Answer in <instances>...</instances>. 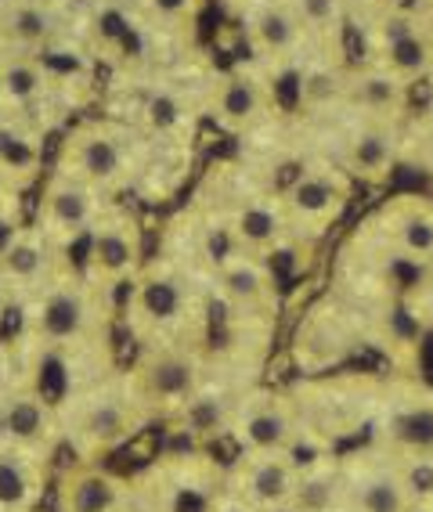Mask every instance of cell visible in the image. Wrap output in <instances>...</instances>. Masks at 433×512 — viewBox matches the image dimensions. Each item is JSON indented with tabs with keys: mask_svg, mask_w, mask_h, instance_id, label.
<instances>
[{
	"mask_svg": "<svg viewBox=\"0 0 433 512\" xmlns=\"http://www.w3.org/2000/svg\"><path fill=\"white\" fill-rule=\"evenodd\" d=\"M105 296L80 271H58L37 296L19 303L15 318V350L37 354V350H58V354H80L91 347L105 329Z\"/></svg>",
	"mask_w": 433,
	"mask_h": 512,
	"instance_id": "6da1fadb",
	"label": "cell"
},
{
	"mask_svg": "<svg viewBox=\"0 0 433 512\" xmlns=\"http://www.w3.org/2000/svg\"><path fill=\"white\" fill-rule=\"evenodd\" d=\"M145 422L141 408L123 390V379L87 383L58 404V437L76 462H98L120 451L145 430Z\"/></svg>",
	"mask_w": 433,
	"mask_h": 512,
	"instance_id": "7a4b0ae2",
	"label": "cell"
},
{
	"mask_svg": "<svg viewBox=\"0 0 433 512\" xmlns=\"http://www.w3.org/2000/svg\"><path fill=\"white\" fill-rule=\"evenodd\" d=\"M145 156L148 148L138 130L112 123V119H94V123L76 127L62 141L55 174H65L94 188V192L112 195L138 181V174L145 170Z\"/></svg>",
	"mask_w": 433,
	"mask_h": 512,
	"instance_id": "3957f363",
	"label": "cell"
},
{
	"mask_svg": "<svg viewBox=\"0 0 433 512\" xmlns=\"http://www.w3.org/2000/svg\"><path fill=\"white\" fill-rule=\"evenodd\" d=\"M286 170L268 188L278 195L289 235L322 238L351 202V177L332 159H293Z\"/></svg>",
	"mask_w": 433,
	"mask_h": 512,
	"instance_id": "277c9868",
	"label": "cell"
},
{
	"mask_svg": "<svg viewBox=\"0 0 433 512\" xmlns=\"http://www.w3.org/2000/svg\"><path fill=\"white\" fill-rule=\"evenodd\" d=\"M127 329L141 343H174L195 314L192 278L181 267L156 260L141 264L127 285Z\"/></svg>",
	"mask_w": 433,
	"mask_h": 512,
	"instance_id": "5b68a950",
	"label": "cell"
},
{
	"mask_svg": "<svg viewBox=\"0 0 433 512\" xmlns=\"http://www.w3.org/2000/svg\"><path fill=\"white\" fill-rule=\"evenodd\" d=\"M217 199L221 202L210 213L228 228V235L235 238V246L242 253L275 256L282 249L289 228L286 217H282V206H278V195L264 184V177L253 174V170L224 166Z\"/></svg>",
	"mask_w": 433,
	"mask_h": 512,
	"instance_id": "8992f818",
	"label": "cell"
},
{
	"mask_svg": "<svg viewBox=\"0 0 433 512\" xmlns=\"http://www.w3.org/2000/svg\"><path fill=\"white\" fill-rule=\"evenodd\" d=\"M123 390L145 419L181 412L199 390V357L177 343H145L130 368L120 375Z\"/></svg>",
	"mask_w": 433,
	"mask_h": 512,
	"instance_id": "52a82bcc",
	"label": "cell"
},
{
	"mask_svg": "<svg viewBox=\"0 0 433 512\" xmlns=\"http://www.w3.org/2000/svg\"><path fill=\"white\" fill-rule=\"evenodd\" d=\"M361 33H365V47H369L365 62L387 69L405 87L433 76V4L365 19Z\"/></svg>",
	"mask_w": 433,
	"mask_h": 512,
	"instance_id": "ba28073f",
	"label": "cell"
},
{
	"mask_svg": "<svg viewBox=\"0 0 433 512\" xmlns=\"http://www.w3.org/2000/svg\"><path fill=\"white\" fill-rule=\"evenodd\" d=\"M80 242L83 260L76 271L109 296L123 293L130 278L138 275L141 264H145V242H141L138 217L127 210H116V206H105Z\"/></svg>",
	"mask_w": 433,
	"mask_h": 512,
	"instance_id": "9c48e42d",
	"label": "cell"
},
{
	"mask_svg": "<svg viewBox=\"0 0 433 512\" xmlns=\"http://www.w3.org/2000/svg\"><path fill=\"white\" fill-rule=\"evenodd\" d=\"M206 112L228 134L253 138V134H260V130H268L275 123L282 105H278L275 83L260 65H235V69H228V73L213 80Z\"/></svg>",
	"mask_w": 433,
	"mask_h": 512,
	"instance_id": "30bf717a",
	"label": "cell"
},
{
	"mask_svg": "<svg viewBox=\"0 0 433 512\" xmlns=\"http://www.w3.org/2000/svg\"><path fill=\"white\" fill-rule=\"evenodd\" d=\"M332 127V163L340 166L351 181L383 184L390 181L394 166L405 156V127L397 123H379V119L340 116Z\"/></svg>",
	"mask_w": 433,
	"mask_h": 512,
	"instance_id": "8fae6325",
	"label": "cell"
},
{
	"mask_svg": "<svg viewBox=\"0 0 433 512\" xmlns=\"http://www.w3.org/2000/svg\"><path fill=\"white\" fill-rule=\"evenodd\" d=\"M242 29H246L249 51L257 55V65L268 73L289 69L311 55L307 33L289 0H246L242 4Z\"/></svg>",
	"mask_w": 433,
	"mask_h": 512,
	"instance_id": "7c38bea8",
	"label": "cell"
},
{
	"mask_svg": "<svg viewBox=\"0 0 433 512\" xmlns=\"http://www.w3.org/2000/svg\"><path fill=\"white\" fill-rule=\"evenodd\" d=\"M0 444L37 451V455L47 458H55V451L62 448V437H58V408L51 401H44L22 379H15V386L0 394Z\"/></svg>",
	"mask_w": 433,
	"mask_h": 512,
	"instance_id": "4fadbf2b",
	"label": "cell"
},
{
	"mask_svg": "<svg viewBox=\"0 0 433 512\" xmlns=\"http://www.w3.org/2000/svg\"><path fill=\"white\" fill-rule=\"evenodd\" d=\"M105 210V195L87 188V184L73 181V177L55 174L47 181L44 199L37 210V231L44 238H51L55 246H69L80 242L91 224L98 220V213Z\"/></svg>",
	"mask_w": 433,
	"mask_h": 512,
	"instance_id": "5bb4252c",
	"label": "cell"
},
{
	"mask_svg": "<svg viewBox=\"0 0 433 512\" xmlns=\"http://www.w3.org/2000/svg\"><path fill=\"white\" fill-rule=\"evenodd\" d=\"M55 275L58 267L51 238H44L37 228H22L4 235V242H0V285L8 289L11 300L26 303Z\"/></svg>",
	"mask_w": 433,
	"mask_h": 512,
	"instance_id": "9a60e30c",
	"label": "cell"
},
{
	"mask_svg": "<svg viewBox=\"0 0 433 512\" xmlns=\"http://www.w3.org/2000/svg\"><path fill=\"white\" fill-rule=\"evenodd\" d=\"M369 231L387 242L397 253L412 256L419 264L433 260V199H423L415 192H401L387 199L372 217Z\"/></svg>",
	"mask_w": 433,
	"mask_h": 512,
	"instance_id": "2e32d148",
	"label": "cell"
},
{
	"mask_svg": "<svg viewBox=\"0 0 433 512\" xmlns=\"http://www.w3.org/2000/svg\"><path fill=\"white\" fill-rule=\"evenodd\" d=\"M408 87L372 62H354L343 73V116L379 119L405 127Z\"/></svg>",
	"mask_w": 433,
	"mask_h": 512,
	"instance_id": "e0dca14e",
	"label": "cell"
},
{
	"mask_svg": "<svg viewBox=\"0 0 433 512\" xmlns=\"http://www.w3.org/2000/svg\"><path fill=\"white\" fill-rule=\"evenodd\" d=\"M213 282L221 293V307L231 314H264L278 303V278L275 267L264 264V256L231 253L228 260L213 267Z\"/></svg>",
	"mask_w": 433,
	"mask_h": 512,
	"instance_id": "ac0fdd59",
	"label": "cell"
},
{
	"mask_svg": "<svg viewBox=\"0 0 433 512\" xmlns=\"http://www.w3.org/2000/svg\"><path fill=\"white\" fill-rule=\"evenodd\" d=\"M55 509L58 512H123L127 509V484L109 469L94 462L65 466L55 484Z\"/></svg>",
	"mask_w": 433,
	"mask_h": 512,
	"instance_id": "d6986e66",
	"label": "cell"
},
{
	"mask_svg": "<svg viewBox=\"0 0 433 512\" xmlns=\"http://www.w3.org/2000/svg\"><path fill=\"white\" fill-rule=\"evenodd\" d=\"M231 469L239 476L242 502L268 512L289 509V498H293L296 487V466L289 462L286 451H249Z\"/></svg>",
	"mask_w": 433,
	"mask_h": 512,
	"instance_id": "ffe728a7",
	"label": "cell"
},
{
	"mask_svg": "<svg viewBox=\"0 0 433 512\" xmlns=\"http://www.w3.org/2000/svg\"><path fill=\"white\" fill-rule=\"evenodd\" d=\"M51 458L0 444V512H37Z\"/></svg>",
	"mask_w": 433,
	"mask_h": 512,
	"instance_id": "44dd1931",
	"label": "cell"
},
{
	"mask_svg": "<svg viewBox=\"0 0 433 512\" xmlns=\"http://www.w3.org/2000/svg\"><path fill=\"white\" fill-rule=\"evenodd\" d=\"M51 91V69L40 55L0 51V109L8 116H26Z\"/></svg>",
	"mask_w": 433,
	"mask_h": 512,
	"instance_id": "7402d4cb",
	"label": "cell"
},
{
	"mask_svg": "<svg viewBox=\"0 0 433 512\" xmlns=\"http://www.w3.org/2000/svg\"><path fill=\"white\" fill-rule=\"evenodd\" d=\"M0 29L8 37V51L44 55L47 40L55 37V11L40 8L33 0H19L8 11H0Z\"/></svg>",
	"mask_w": 433,
	"mask_h": 512,
	"instance_id": "603a6c76",
	"label": "cell"
},
{
	"mask_svg": "<svg viewBox=\"0 0 433 512\" xmlns=\"http://www.w3.org/2000/svg\"><path fill=\"white\" fill-rule=\"evenodd\" d=\"M239 448L249 451H286L293 444V415L282 401H264L242 419Z\"/></svg>",
	"mask_w": 433,
	"mask_h": 512,
	"instance_id": "cb8c5ba5",
	"label": "cell"
},
{
	"mask_svg": "<svg viewBox=\"0 0 433 512\" xmlns=\"http://www.w3.org/2000/svg\"><path fill=\"white\" fill-rule=\"evenodd\" d=\"M390 440L412 458L433 455V401H415L390 419Z\"/></svg>",
	"mask_w": 433,
	"mask_h": 512,
	"instance_id": "d4e9b609",
	"label": "cell"
},
{
	"mask_svg": "<svg viewBox=\"0 0 433 512\" xmlns=\"http://www.w3.org/2000/svg\"><path fill=\"white\" fill-rule=\"evenodd\" d=\"M351 498L358 512H408L412 494L405 487V476L394 473H372L351 487Z\"/></svg>",
	"mask_w": 433,
	"mask_h": 512,
	"instance_id": "484cf974",
	"label": "cell"
},
{
	"mask_svg": "<svg viewBox=\"0 0 433 512\" xmlns=\"http://www.w3.org/2000/svg\"><path fill=\"white\" fill-rule=\"evenodd\" d=\"M40 163V148L37 141L15 130L11 123H0V174H22L29 177Z\"/></svg>",
	"mask_w": 433,
	"mask_h": 512,
	"instance_id": "4316f807",
	"label": "cell"
},
{
	"mask_svg": "<svg viewBox=\"0 0 433 512\" xmlns=\"http://www.w3.org/2000/svg\"><path fill=\"white\" fill-rule=\"evenodd\" d=\"M138 4H141V11H145V19L152 22V26L185 29L195 22L203 0H138Z\"/></svg>",
	"mask_w": 433,
	"mask_h": 512,
	"instance_id": "83f0119b",
	"label": "cell"
},
{
	"mask_svg": "<svg viewBox=\"0 0 433 512\" xmlns=\"http://www.w3.org/2000/svg\"><path fill=\"white\" fill-rule=\"evenodd\" d=\"M351 4L354 19H379V15H397V11H412L423 8V4H433V0H347Z\"/></svg>",
	"mask_w": 433,
	"mask_h": 512,
	"instance_id": "f1b7e54d",
	"label": "cell"
},
{
	"mask_svg": "<svg viewBox=\"0 0 433 512\" xmlns=\"http://www.w3.org/2000/svg\"><path fill=\"white\" fill-rule=\"evenodd\" d=\"M15 379H19V354H15L8 339H0V394L11 390Z\"/></svg>",
	"mask_w": 433,
	"mask_h": 512,
	"instance_id": "f546056e",
	"label": "cell"
},
{
	"mask_svg": "<svg viewBox=\"0 0 433 512\" xmlns=\"http://www.w3.org/2000/svg\"><path fill=\"white\" fill-rule=\"evenodd\" d=\"M15 311H19V303L11 300L8 289L0 285V339H8V336H4V332H8V318H11V314H15Z\"/></svg>",
	"mask_w": 433,
	"mask_h": 512,
	"instance_id": "4dcf8cb0",
	"label": "cell"
},
{
	"mask_svg": "<svg viewBox=\"0 0 433 512\" xmlns=\"http://www.w3.org/2000/svg\"><path fill=\"white\" fill-rule=\"evenodd\" d=\"M423 166H426V174L433 177V127L423 130Z\"/></svg>",
	"mask_w": 433,
	"mask_h": 512,
	"instance_id": "1f68e13d",
	"label": "cell"
},
{
	"mask_svg": "<svg viewBox=\"0 0 433 512\" xmlns=\"http://www.w3.org/2000/svg\"><path fill=\"white\" fill-rule=\"evenodd\" d=\"M33 4H40V8H47V11H62L69 0H33Z\"/></svg>",
	"mask_w": 433,
	"mask_h": 512,
	"instance_id": "d6a6232c",
	"label": "cell"
},
{
	"mask_svg": "<svg viewBox=\"0 0 433 512\" xmlns=\"http://www.w3.org/2000/svg\"><path fill=\"white\" fill-rule=\"evenodd\" d=\"M11 4H19V0H0V11H8Z\"/></svg>",
	"mask_w": 433,
	"mask_h": 512,
	"instance_id": "836d02e7",
	"label": "cell"
},
{
	"mask_svg": "<svg viewBox=\"0 0 433 512\" xmlns=\"http://www.w3.org/2000/svg\"><path fill=\"white\" fill-rule=\"evenodd\" d=\"M213 512H217V509H213ZM221 512H242V509H221Z\"/></svg>",
	"mask_w": 433,
	"mask_h": 512,
	"instance_id": "e575fe53",
	"label": "cell"
},
{
	"mask_svg": "<svg viewBox=\"0 0 433 512\" xmlns=\"http://www.w3.org/2000/svg\"><path fill=\"white\" fill-rule=\"evenodd\" d=\"M430 285H433V282H430Z\"/></svg>",
	"mask_w": 433,
	"mask_h": 512,
	"instance_id": "d590c367",
	"label": "cell"
}]
</instances>
